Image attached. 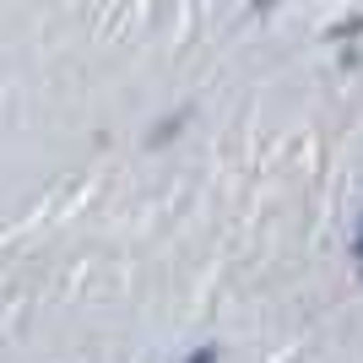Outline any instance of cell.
Masks as SVG:
<instances>
[{
	"label": "cell",
	"mask_w": 363,
	"mask_h": 363,
	"mask_svg": "<svg viewBox=\"0 0 363 363\" xmlns=\"http://www.w3.org/2000/svg\"><path fill=\"white\" fill-rule=\"evenodd\" d=\"M190 363H217V347H206V352H196Z\"/></svg>",
	"instance_id": "obj_1"
}]
</instances>
